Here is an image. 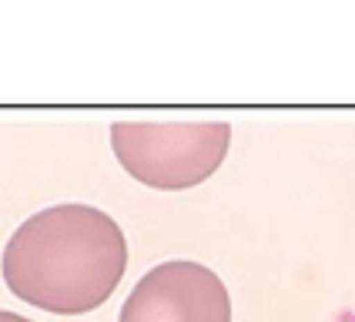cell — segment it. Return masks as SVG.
Segmentation results:
<instances>
[{
	"instance_id": "1",
	"label": "cell",
	"mask_w": 355,
	"mask_h": 322,
	"mask_svg": "<svg viewBox=\"0 0 355 322\" xmlns=\"http://www.w3.org/2000/svg\"><path fill=\"white\" fill-rule=\"evenodd\" d=\"M124 269L128 239L94 205H51L31 215L0 259L7 289L54 316L94 312L114 296Z\"/></svg>"
},
{
	"instance_id": "2",
	"label": "cell",
	"mask_w": 355,
	"mask_h": 322,
	"mask_svg": "<svg viewBox=\"0 0 355 322\" xmlns=\"http://www.w3.org/2000/svg\"><path fill=\"white\" fill-rule=\"evenodd\" d=\"M232 144L228 121H114L111 148L121 168L148 188L181 192L208 181Z\"/></svg>"
},
{
	"instance_id": "3",
	"label": "cell",
	"mask_w": 355,
	"mask_h": 322,
	"mask_svg": "<svg viewBox=\"0 0 355 322\" xmlns=\"http://www.w3.org/2000/svg\"><path fill=\"white\" fill-rule=\"evenodd\" d=\"M118 322H232V296L201 262H161L131 289Z\"/></svg>"
},
{
	"instance_id": "4",
	"label": "cell",
	"mask_w": 355,
	"mask_h": 322,
	"mask_svg": "<svg viewBox=\"0 0 355 322\" xmlns=\"http://www.w3.org/2000/svg\"><path fill=\"white\" fill-rule=\"evenodd\" d=\"M0 322H34V319H27V316H17V312H7V309H0Z\"/></svg>"
}]
</instances>
